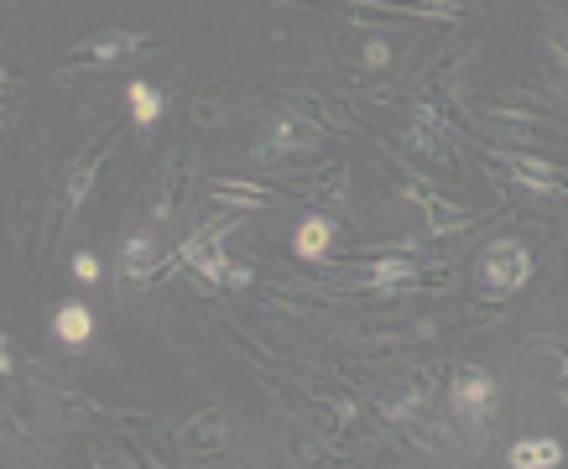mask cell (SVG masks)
<instances>
[{
	"label": "cell",
	"instance_id": "14",
	"mask_svg": "<svg viewBox=\"0 0 568 469\" xmlns=\"http://www.w3.org/2000/svg\"><path fill=\"white\" fill-rule=\"evenodd\" d=\"M209 199H214V209H272L276 194L272 188H261V183H214L209 188Z\"/></svg>",
	"mask_w": 568,
	"mask_h": 469
},
{
	"label": "cell",
	"instance_id": "6",
	"mask_svg": "<svg viewBox=\"0 0 568 469\" xmlns=\"http://www.w3.org/2000/svg\"><path fill=\"white\" fill-rule=\"evenodd\" d=\"M147 48H157V37L147 32H126V27H111V32H94L90 42H78L74 53H69V63L63 69H105V63H120V58H136V53H147Z\"/></svg>",
	"mask_w": 568,
	"mask_h": 469
},
{
	"label": "cell",
	"instance_id": "12",
	"mask_svg": "<svg viewBox=\"0 0 568 469\" xmlns=\"http://www.w3.org/2000/svg\"><path fill=\"white\" fill-rule=\"evenodd\" d=\"M224 438H230L224 417L214 413V407H203V413H193L183 428H178V449L193 454V459H220V454H224Z\"/></svg>",
	"mask_w": 568,
	"mask_h": 469
},
{
	"label": "cell",
	"instance_id": "26",
	"mask_svg": "<svg viewBox=\"0 0 568 469\" xmlns=\"http://www.w3.org/2000/svg\"><path fill=\"white\" fill-rule=\"evenodd\" d=\"M74 277L84 282V288H90V282H99V261H94L90 251H78V256H74Z\"/></svg>",
	"mask_w": 568,
	"mask_h": 469
},
{
	"label": "cell",
	"instance_id": "19",
	"mask_svg": "<svg viewBox=\"0 0 568 469\" xmlns=\"http://www.w3.org/2000/svg\"><path fill=\"white\" fill-rule=\"evenodd\" d=\"M329 240H334V225L324 215H313V219H303L297 225V234H293V251L303 256V261H329Z\"/></svg>",
	"mask_w": 568,
	"mask_h": 469
},
{
	"label": "cell",
	"instance_id": "10",
	"mask_svg": "<svg viewBox=\"0 0 568 469\" xmlns=\"http://www.w3.org/2000/svg\"><path fill=\"white\" fill-rule=\"evenodd\" d=\"M157 267H162V246L151 230H136L120 246V261H115V277H120V292H136V288H151L157 282Z\"/></svg>",
	"mask_w": 568,
	"mask_h": 469
},
{
	"label": "cell",
	"instance_id": "18",
	"mask_svg": "<svg viewBox=\"0 0 568 469\" xmlns=\"http://www.w3.org/2000/svg\"><path fill=\"white\" fill-rule=\"evenodd\" d=\"M303 386H308V397H313V402H329L334 413L349 417V423L360 417V402L349 397V392H345V386H339L334 376H324V371H303Z\"/></svg>",
	"mask_w": 568,
	"mask_h": 469
},
{
	"label": "cell",
	"instance_id": "25",
	"mask_svg": "<svg viewBox=\"0 0 568 469\" xmlns=\"http://www.w3.org/2000/svg\"><path fill=\"white\" fill-rule=\"evenodd\" d=\"M548 53H553V63L568 73V32H564V27H553V32H548Z\"/></svg>",
	"mask_w": 568,
	"mask_h": 469
},
{
	"label": "cell",
	"instance_id": "17",
	"mask_svg": "<svg viewBox=\"0 0 568 469\" xmlns=\"http://www.w3.org/2000/svg\"><path fill=\"white\" fill-rule=\"evenodd\" d=\"M53 334H57V344H69V350H84L90 344V334H94V313L84 303H63L53 313Z\"/></svg>",
	"mask_w": 568,
	"mask_h": 469
},
{
	"label": "cell",
	"instance_id": "24",
	"mask_svg": "<svg viewBox=\"0 0 568 469\" xmlns=\"http://www.w3.org/2000/svg\"><path fill=\"white\" fill-rule=\"evenodd\" d=\"M230 105V79H214L209 90H203V100L193 105V126H214V115Z\"/></svg>",
	"mask_w": 568,
	"mask_h": 469
},
{
	"label": "cell",
	"instance_id": "9",
	"mask_svg": "<svg viewBox=\"0 0 568 469\" xmlns=\"http://www.w3.org/2000/svg\"><path fill=\"white\" fill-rule=\"evenodd\" d=\"M402 199H412V204H422V209H428V234H433V240L464 234L470 225H475V209L443 199L439 188H428V183H402Z\"/></svg>",
	"mask_w": 568,
	"mask_h": 469
},
{
	"label": "cell",
	"instance_id": "13",
	"mask_svg": "<svg viewBox=\"0 0 568 469\" xmlns=\"http://www.w3.org/2000/svg\"><path fill=\"white\" fill-rule=\"evenodd\" d=\"M188 183H193V157H188V152H172V163H167L162 183H157V199H151V215H157V225L183 209Z\"/></svg>",
	"mask_w": 568,
	"mask_h": 469
},
{
	"label": "cell",
	"instance_id": "7",
	"mask_svg": "<svg viewBox=\"0 0 568 469\" xmlns=\"http://www.w3.org/2000/svg\"><path fill=\"white\" fill-rule=\"evenodd\" d=\"M491 163H501L527 194H537V199H568V178H558V167L543 163L537 152H522V146H491Z\"/></svg>",
	"mask_w": 568,
	"mask_h": 469
},
{
	"label": "cell",
	"instance_id": "23",
	"mask_svg": "<svg viewBox=\"0 0 568 469\" xmlns=\"http://www.w3.org/2000/svg\"><path fill=\"white\" fill-rule=\"evenodd\" d=\"M287 454H293V465H339V454L318 438H287Z\"/></svg>",
	"mask_w": 568,
	"mask_h": 469
},
{
	"label": "cell",
	"instance_id": "4",
	"mask_svg": "<svg viewBox=\"0 0 568 469\" xmlns=\"http://www.w3.org/2000/svg\"><path fill=\"white\" fill-rule=\"evenodd\" d=\"M537 261L522 240H491L485 251L475 256V282L480 292H491V298H512L516 288H527Z\"/></svg>",
	"mask_w": 568,
	"mask_h": 469
},
{
	"label": "cell",
	"instance_id": "16",
	"mask_svg": "<svg viewBox=\"0 0 568 469\" xmlns=\"http://www.w3.org/2000/svg\"><path fill=\"white\" fill-rule=\"evenodd\" d=\"M126 105H130V115H136L141 136H151V131H157V121H162L167 100H162V90H151L147 79H130V84H126Z\"/></svg>",
	"mask_w": 568,
	"mask_h": 469
},
{
	"label": "cell",
	"instance_id": "11",
	"mask_svg": "<svg viewBox=\"0 0 568 469\" xmlns=\"http://www.w3.org/2000/svg\"><path fill=\"white\" fill-rule=\"evenodd\" d=\"M282 110H293V115H303V121H313V126L324 131H360V121L349 115L334 94H313V90H287L282 100H276Z\"/></svg>",
	"mask_w": 568,
	"mask_h": 469
},
{
	"label": "cell",
	"instance_id": "1",
	"mask_svg": "<svg viewBox=\"0 0 568 469\" xmlns=\"http://www.w3.org/2000/svg\"><path fill=\"white\" fill-rule=\"evenodd\" d=\"M449 413L470 428L475 444H485L495 428V413H501V386H495L491 371H480V365L454 371V381H449Z\"/></svg>",
	"mask_w": 568,
	"mask_h": 469
},
{
	"label": "cell",
	"instance_id": "15",
	"mask_svg": "<svg viewBox=\"0 0 568 469\" xmlns=\"http://www.w3.org/2000/svg\"><path fill=\"white\" fill-rule=\"evenodd\" d=\"M568 454L558 438H522V444H512V454H506V465L512 469H558Z\"/></svg>",
	"mask_w": 568,
	"mask_h": 469
},
{
	"label": "cell",
	"instance_id": "2",
	"mask_svg": "<svg viewBox=\"0 0 568 469\" xmlns=\"http://www.w3.org/2000/svg\"><path fill=\"white\" fill-rule=\"evenodd\" d=\"M381 417L386 423H397L407 444L422 449V454H454L459 449L454 428L433 413V402H418V397H407V392L402 397H381Z\"/></svg>",
	"mask_w": 568,
	"mask_h": 469
},
{
	"label": "cell",
	"instance_id": "21",
	"mask_svg": "<svg viewBox=\"0 0 568 469\" xmlns=\"http://www.w3.org/2000/svg\"><path fill=\"white\" fill-rule=\"evenodd\" d=\"M313 199L318 204H345L349 199V167L345 163H329L318 178H313V188H308Z\"/></svg>",
	"mask_w": 568,
	"mask_h": 469
},
{
	"label": "cell",
	"instance_id": "5",
	"mask_svg": "<svg viewBox=\"0 0 568 469\" xmlns=\"http://www.w3.org/2000/svg\"><path fill=\"white\" fill-rule=\"evenodd\" d=\"M318 142H324V126H313V121H303V115L276 105L272 126L251 146V157H256L261 167H272V163H287V157H303V152H318Z\"/></svg>",
	"mask_w": 568,
	"mask_h": 469
},
{
	"label": "cell",
	"instance_id": "28",
	"mask_svg": "<svg viewBox=\"0 0 568 469\" xmlns=\"http://www.w3.org/2000/svg\"><path fill=\"white\" fill-rule=\"evenodd\" d=\"M251 282H256V271L240 267V261H230V282H224V288H251Z\"/></svg>",
	"mask_w": 568,
	"mask_h": 469
},
{
	"label": "cell",
	"instance_id": "3",
	"mask_svg": "<svg viewBox=\"0 0 568 469\" xmlns=\"http://www.w3.org/2000/svg\"><path fill=\"white\" fill-rule=\"evenodd\" d=\"M454 121L443 115L439 105L418 100L412 115H407V131H402V152L412 163H428L433 173H454V142H449Z\"/></svg>",
	"mask_w": 568,
	"mask_h": 469
},
{
	"label": "cell",
	"instance_id": "22",
	"mask_svg": "<svg viewBox=\"0 0 568 469\" xmlns=\"http://www.w3.org/2000/svg\"><path fill=\"white\" fill-rule=\"evenodd\" d=\"M407 376V397H418V402H433L443 392V371H433V365H412V371H402Z\"/></svg>",
	"mask_w": 568,
	"mask_h": 469
},
{
	"label": "cell",
	"instance_id": "20",
	"mask_svg": "<svg viewBox=\"0 0 568 469\" xmlns=\"http://www.w3.org/2000/svg\"><path fill=\"white\" fill-rule=\"evenodd\" d=\"M485 115H491V121H527V115L543 121V105H537V94L501 90V94H485Z\"/></svg>",
	"mask_w": 568,
	"mask_h": 469
},
{
	"label": "cell",
	"instance_id": "8",
	"mask_svg": "<svg viewBox=\"0 0 568 469\" xmlns=\"http://www.w3.org/2000/svg\"><path fill=\"white\" fill-rule=\"evenodd\" d=\"M105 146H111V136H94L74 163H69V178H63V194H57V225H63V219L74 225V215L84 209L94 178H99V157H105Z\"/></svg>",
	"mask_w": 568,
	"mask_h": 469
},
{
	"label": "cell",
	"instance_id": "27",
	"mask_svg": "<svg viewBox=\"0 0 568 469\" xmlns=\"http://www.w3.org/2000/svg\"><path fill=\"white\" fill-rule=\"evenodd\" d=\"M386 63H391V48H386L381 37H370L366 42V69H386Z\"/></svg>",
	"mask_w": 568,
	"mask_h": 469
}]
</instances>
